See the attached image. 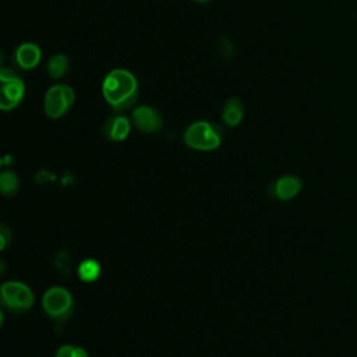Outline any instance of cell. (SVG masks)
Instances as JSON below:
<instances>
[{
    "label": "cell",
    "mask_w": 357,
    "mask_h": 357,
    "mask_svg": "<svg viewBox=\"0 0 357 357\" xmlns=\"http://www.w3.org/2000/svg\"><path fill=\"white\" fill-rule=\"evenodd\" d=\"M102 93L114 110L130 109L138 98L137 78L126 68H114L103 78Z\"/></svg>",
    "instance_id": "1"
},
{
    "label": "cell",
    "mask_w": 357,
    "mask_h": 357,
    "mask_svg": "<svg viewBox=\"0 0 357 357\" xmlns=\"http://www.w3.org/2000/svg\"><path fill=\"white\" fill-rule=\"evenodd\" d=\"M33 291L21 282L10 280L1 286V301L14 312H25L33 304Z\"/></svg>",
    "instance_id": "6"
},
{
    "label": "cell",
    "mask_w": 357,
    "mask_h": 357,
    "mask_svg": "<svg viewBox=\"0 0 357 357\" xmlns=\"http://www.w3.org/2000/svg\"><path fill=\"white\" fill-rule=\"evenodd\" d=\"M68 67H70V60L66 54H53L49 60H47V64H46V68H47V74L53 78V79H59L61 77H64L68 71Z\"/></svg>",
    "instance_id": "12"
},
{
    "label": "cell",
    "mask_w": 357,
    "mask_h": 357,
    "mask_svg": "<svg viewBox=\"0 0 357 357\" xmlns=\"http://www.w3.org/2000/svg\"><path fill=\"white\" fill-rule=\"evenodd\" d=\"M131 130L130 120L123 114L112 116L105 124V134L112 141H123Z\"/></svg>",
    "instance_id": "10"
},
{
    "label": "cell",
    "mask_w": 357,
    "mask_h": 357,
    "mask_svg": "<svg viewBox=\"0 0 357 357\" xmlns=\"http://www.w3.org/2000/svg\"><path fill=\"white\" fill-rule=\"evenodd\" d=\"M74 357H88V353H86L85 349H82V347H75Z\"/></svg>",
    "instance_id": "17"
},
{
    "label": "cell",
    "mask_w": 357,
    "mask_h": 357,
    "mask_svg": "<svg viewBox=\"0 0 357 357\" xmlns=\"http://www.w3.org/2000/svg\"><path fill=\"white\" fill-rule=\"evenodd\" d=\"M20 187V181L15 173L3 172L0 176V190L6 197H13Z\"/></svg>",
    "instance_id": "14"
},
{
    "label": "cell",
    "mask_w": 357,
    "mask_h": 357,
    "mask_svg": "<svg viewBox=\"0 0 357 357\" xmlns=\"http://www.w3.org/2000/svg\"><path fill=\"white\" fill-rule=\"evenodd\" d=\"M243 116H244V106L240 99L231 98L225 103L222 110V119L226 126L229 127L238 126L243 120Z\"/></svg>",
    "instance_id": "11"
},
{
    "label": "cell",
    "mask_w": 357,
    "mask_h": 357,
    "mask_svg": "<svg viewBox=\"0 0 357 357\" xmlns=\"http://www.w3.org/2000/svg\"><path fill=\"white\" fill-rule=\"evenodd\" d=\"M223 139V131L216 123L195 121L184 131V142L197 151H213Z\"/></svg>",
    "instance_id": "2"
},
{
    "label": "cell",
    "mask_w": 357,
    "mask_h": 357,
    "mask_svg": "<svg viewBox=\"0 0 357 357\" xmlns=\"http://www.w3.org/2000/svg\"><path fill=\"white\" fill-rule=\"evenodd\" d=\"M42 305L46 314L54 321H66L74 311V301L70 291L60 286H53L43 294Z\"/></svg>",
    "instance_id": "3"
},
{
    "label": "cell",
    "mask_w": 357,
    "mask_h": 357,
    "mask_svg": "<svg viewBox=\"0 0 357 357\" xmlns=\"http://www.w3.org/2000/svg\"><path fill=\"white\" fill-rule=\"evenodd\" d=\"M11 238H13V234H11V230L7 227V226H1L0 227V248L4 250L10 243H11Z\"/></svg>",
    "instance_id": "15"
},
{
    "label": "cell",
    "mask_w": 357,
    "mask_h": 357,
    "mask_svg": "<svg viewBox=\"0 0 357 357\" xmlns=\"http://www.w3.org/2000/svg\"><path fill=\"white\" fill-rule=\"evenodd\" d=\"M303 183L296 176H283L278 178L273 184V194L282 201L294 198L301 191Z\"/></svg>",
    "instance_id": "9"
},
{
    "label": "cell",
    "mask_w": 357,
    "mask_h": 357,
    "mask_svg": "<svg viewBox=\"0 0 357 357\" xmlns=\"http://www.w3.org/2000/svg\"><path fill=\"white\" fill-rule=\"evenodd\" d=\"M194 1H208V0H194Z\"/></svg>",
    "instance_id": "18"
},
{
    "label": "cell",
    "mask_w": 357,
    "mask_h": 357,
    "mask_svg": "<svg viewBox=\"0 0 357 357\" xmlns=\"http://www.w3.org/2000/svg\"><path fill=\"white\" fill-rule=\"evenodd\" d=\"M132 123L138 130L144 132H156L160 130L163 119L155 107L149 105H141L137 106L132 112Z\"/></svg>",
    "instance_id": "7"
},
{
    "label": "cell",
    "mask_w": 357,
    "mask_h": 357,
    "mask_svg": "<svg viewBox=\"0 0 357 357\" xmlns=\"http://www.w3.org/2000/svg\"><path fill=\"white\" fill-rule=\"evenodd\" d=\"M74 351H75V347L67 344V346H63L57 350L56 357H74Z\"/></svg>",
    "instance_id": "16"
},
{
    "label": "cell",
    "mask_w": 357,
    "mask_h": 357,
    "mask_svg": "<svg viewBox=\"0 0 357 357\" xmlns=\"http://www.w3.org/2000/svg\"><path fill=\"white\" fill-rule=\"evenodd\" d=\"M1 81V96L0 107L1 110H11L21 103L25 93V85L21 77L11 68L3 67L0 70Z\"/></svg>",
    "instance_id": "5"
},
{
    "label": "cell",
    "mask_w": 357,
    "mask_h": 357,
    "mask_svg": "<svg viewBox=\"0 0 357 357\" xmlns=\"http://www.w3.org/2000/svg\"><path fill=\"white\" fill-rule=\"evenodd\" d=\"M74 100H75V93L70 85H66V84L52 85L45 95V100H43L45 113L50 119H60L70 110Z\"/></svg>",
    "instance_id": "4"
},
{
    "label": "cell",
    "mask_w": 357,
    "mask_h": 357,
    "mask_svg": "<svg viewBox=\"0 0 357 357\" xmlns=\"http://www.w3.org/2000/svg\"><path fill=\"white\" fill-rule=\"evenodd\" d=\"M100 273V265L95 259H85L78 266V276L84 282L95 280Z\"/></svg>",
    "instance_id": "13"
},
{
    "label": "cell",
    "mask_w": 357,
    "mask_h": 357,
    "mask_svg": "<svg viewBox=\"0 0 357 357\" xmlns=\"http://www.w3.org/2000/svg\"><path fill=\"white\" fill-rule=\"evenodd\" d=\"M40 59H42V52L39 46L32 42L21 43L14 53V61L22 70L35 68L39 64Z\"/></svg>",
    "instance_id": "8"
}]
</instances>
